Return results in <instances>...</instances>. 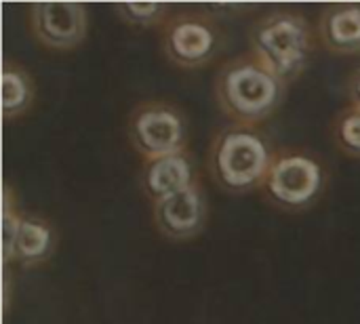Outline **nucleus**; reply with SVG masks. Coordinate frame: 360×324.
Instances as JSON below:
<instances>
[{
	"label": "nucleus",
	"mask_w": 360,
	"mask_h": 324,
	"mask_svg": "<svg viewBox=\"0 0 360 324\" xmlns=\"http://www.w3.org/2000/svg\"><path fill=\"white\" fill-rule=\"evenodd\" d=\"M321 44L340 57L360 53V2L327 4L316 23Z\"/></svg>",
	"instance_id": "9d476101"
},
{
	"label": "nucleus",
	"mask_w": 360,
	"mask_h": 324,
	"mask_svg": "<svg viewBox=\"0 0 360 324\" xmlns=\"http://www.w3.org/2000/svg\"><path fill=\"white\" fill-rule=\"evenodd\" d=\"M36 101V82L17 61L6 59L2 65V116L6 122L21 118Z\"/></svg>",
	"instance_id": "f8f14e48"
},
{
	"label": "nucleus",
	"mask_w": 360,
	"mask_h": 324,
	"mask_svg": "<svg viewBox=\"0 0 360 324\" xmlns=\"http://www.w3.org/2000/svg\"><path fill=\"white\" fill-rule=\"evenodd\" d=\"M331 135L340 152L360 160V110L348 105L333 118Z\"/></svg>",
	"instance_id": "4468645a"
},
{
	"label": "nucleus",
	"mask_w": 360,
	"mask_h": 324,
	"mask_svg": "<svg viewBox=\"0 0 360 324\" xmlns=\"http://www.w3.org/2000/svg\"><path fill=\"white\" fill-rule=\"evenodd\" d=\"M346 95H348L350 105L360 110V67L348 76V80H346Z\"/></svg>",
	"instance_id": "dca6fc26"
},
{
	"label": "nucleus",
	"mask_w": 360,
	"mask_h": 324,
	"mask_svg": "<svg viewBox=\"0 0 360 324\" xmlns=\"http://www.w3.org/2000/svg\"><path fill=\"white\" fill-rule=\"evenodd\" d=\"M316 40L308 17L289 8L264 13L249 27L251 55L287 86L308 70Z\"/></svg>",
	"instance_id": "7ed1b4c3"
},
{
	"label": "nucleus",
	"mask_w": 360,
	"mask_h": 324,
	"mask_svg": "<svg viewBox=\"0 0 360 324\" xmlns=\"http://www.w3.org/2000/svg\"><path fill=\"white\" fill-rule=\"evenodd\" d=\"M274 156L272 139L259 127L232 122L213 135L207 167L221 192L243 196L262 190Z\"/></svg>",
	"instance_id": "f257e3e1"
},
{
	"label": "nucleus",
	"mask_w": 360,
	"mask_h": 324,
	"mask_svg": "<svg viewBox=\"0 0 360 324\" xmlns=\"http://www.w3.org/2000/svg\"><path fill=\"white\" fill-rule=\"evenodd\" d=\"M327 190L323 162L304 150H278L262 186L264 200L283 213L310 211Z\"/></svg>",
	"instance_id": "39448f33"
},
{
	"label": "nucleus",
	"mask_w": 360,
	"mask_h": 324,
	"mask_svg": "<svg viewBox=\"0 0 360 324\" xmlns=\"http://www.w3.org/2000/svg\"><path fill=\"white\" fill-rule=\"evenodd\" d=\"M287 89L251 53L221 63L213 80V95L219 110L232 122L249 127L272 118L287 99Z\"/></svg>",
	"instance_id": "f03ea898"
},
{
	"label": "nucleus",
	"mask_w": 360,
	"mask_h": 324,
	"mask_svg": "<svg viewBox=\"0 0 360 324\" xmlns=\"http://www.w3.org/2000/svg\"><path fill=\"white\" fill-rule=\"evenodd\" d=\"M57 247V234L51 221L40 215L25 213L17 232L13 261L21 268H38L49 261Z\"/></svg>",
	"instance_id": "9b49d317"
},
{
	"label": "nucleus",
	"mask_w": 360,
	"mask_h": 324,
	"mask_svg": "<svg viewBox=\"0 0 360 324\" xmlns=\"http://www.w3.org/2000/svg\"><path fill=\"white\" fill-rule=\"evenodd\" d=\"M127 135L143 160L188 150V116L165 99L139 101L127 118Z\"/></svg>",
	"instance_id": "423d86ee"
},
{
	"label": "nucleus",
	"mask_w": 360,
	"mask_h": 324,
	"mask_svg": "<svg viewBox=\"0 0 360 324\" xmlns=\"http://www.w3.org/2000/svg\"><path fill=\"white\" fill-rule=\"evenodd\" d=\"M27 27L38 44L51 51H72L89 34V11L80 2H32Z\"/></svg>",
	"instance_id": "0eeeda50"
},
{
	"label": "nucleus",
	"mask_w": 360,
	"mask_h": 324,
	"mask_svg": "<svg viewBox=\"0 0 360 324\" xmlns=\"http://www.w3.org/2000/svg\"><path fill=\"white\" fill-rule=\"evenodd\" d=\"M152 219L160 236L171 242H188L202 234L209 219L207 194L200 181L188 190L152 205Z\"/></svg>",
	"instance_id": "6e6552de"
},
{
	"label": "nucleus",
	"mask_w": 360,
	"mask_h": 324,
	"mask_svg": "<svg viewBox=\"0 0 360 324\" xmlns=\"http://www.w3.org/2000/svg\"><path fill=\"white\" fill-rule=\"evenodd\" d=\"M160 51L179 70H200L213 63L228 46L221 21L207 11H177L162 23Z\"/></svg>",
	"instance_id": "20e7f679"
},
{
	"label": "nucleus",
	"mask_w": 360,
	"mask_h": 324,
	"mask_svg": "<svg viewBox=\"0 0 360 324\" xmlns=\"http://www.w3.org/2000/svg\"><path fill=\"white\" fill-rule=\"evenodd\" d=\"M116 17L135 30H152L162 27V23L171 15V4L167 2H118L114 4Z\"/></svg>",
	"instance_id": "ddd939ff"
},
{
	"label": "nucleus",
	"mask_w": 360,
	"mask_h": 324,
	"mask_svg": "<svg viewBox=\"0 0 360 324\" xmlns=\"http://www.w3.org/2000/svg\"><path fill=\"white\" fill-rule=\"evenodd\" d=\"M23 215L17 207V198L13 196V190L6 186L4 188V198H2V255L4 264L13 261V249L17 240V232L21 228Z\"/></svg>",
	"instance_id": "2eb2a0df"
},
{
	"label": "nucleus",
	"mask_w": 360,
	"mask_h": 324,
	"mask_svg": "<svg viewBox=\"0 0 360 324\" xmlns=\"http://www.w3.org/2000/svg\"><path fill=\"white\" fill-rule=\"evenodd\" d=\"M139 181H141V190L146 198L154 205L196 183L198 181L196 162L188 150L152 158V160H143Z\"/></svg>",
	"instance_id": "1a4fd4ad"
}]
</instances>
